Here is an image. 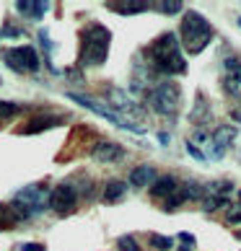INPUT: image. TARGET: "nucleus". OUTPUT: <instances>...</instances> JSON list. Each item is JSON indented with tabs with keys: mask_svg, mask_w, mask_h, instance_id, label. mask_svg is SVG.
Listing matches in <instances>:
<instances>
[{
	"mask_svg": "<svg viewBox=\"0 0 241 251\" xmlns=\"http://www.w3.org/2000/svg\"><path fill=\"white\" fill-rule=\"evenodd\" d=\"M21 218L16 215L13 207H5V204H0V228H11L13 223H18Z\"/></svg>",
	"mask_w": 241,
	"mask_h": 251,
	"instance_id": "obj_22",
	"label": "nucleus"
},
{
	"mask_svg": "<svg viewBox=\"0 0 241 251\" xmlns=\"http://www.w3.org/2000/svg\"><path fill=\"white\" fill-rule=\"evenodd\" d=\"M194 140H197V143H205V140H208V135L202 132V129H194Z\"/></svg>",
	"mask_w": 241,
	"mask_h": 251,
	"instance_id": "obj_32",
	"label": "nucleus"
},
{
	"mask_svg": "<svg viewBox=\"0 0 241 251\" xmlns=\"http://www.w3.org/2000/svg\"><path fill=\"white\" fill-rule=\"evenodd\" d=\"M18 111H21V106H18V104H11V101H0V122H5V119L16 117Z\"/></svg>",
	"mask_w": 241,
	"mask_h": 251,
	"instance_id": "obj_23",
	"label": "nucleus"
},
{
	"mask_svg": "<svg viewBox=\"0 0 241 251\" xmlns=\"http://www.w3.org/2000/svg\"><path fill=\"white\" fill-rule=\"evenodd\" d=\"M182 104V91L174 83H159L151 94H148V106L153 111H159L163 117H171Z\"/></svg>",
	"mask_w": 241,
	"mask_h": 251,
	"instance_id": "obj_5",
	"label": "nucleus"
},
{
	"mask_svg": "<svg viewBox=\"0 0 241 251\" xmlns=\"http://www.w3.org/2000/svg\"><path fill=\"white\" fill-rule=\"evenodd\" d=\"M159 8L166 16H174V13L182 11V3H177V0H163V3H159Z\"/></svg>",
	"mask_w": 241,
	"mask_h": 251,
	"instance_id": "obj_25",
	"label": "nucleus"
},
{
	"mask_svg": "<svg viewBox=\"0 0 241 251\" xmlns=\"http://www.w3.org/2000/svg\"><path fill=\"white\" fill-rule=\"evenodd\" d=\"M21 251H44V246H39V244H24Z\"/></svg>",
	"mask_w": 241,
	"mask_h": 251,
	"instance_id": "obj_31",
	"label": "nucleus"
},
{
	"mask_svg": "<svg viewBox=\"0 0 241 251\" xmlns=\"http://www.w3.org/2000/svg\"><path fill=\"white\" fill-rule=\"evenodd\" d=\"M3 36H21V29H18V26H5V29H3Z\"/></svg>",
	"mask_w": 241,
	"mask_h": 251,
	"instance_id": "obj_29",
	"label": "nucleus"
},
{
	"mask_svg": "<svg viewBox=\"0 0 241 251\" xmlns=\"http://www.w3.org/2000/svg\"><path fill=\"white\" fill-rule=\"evenodd\" d=\"M177 179L174 176H159V179L153 181V187H151V194L156 200H166V197H171L174 192H177Z\"/></svg>",
	"mask_w": 241,
	"mask_h": 251,
	"instance_id": "obj_14",
	"label": "nucleus"
},
{
	"mask_svg": "<svg viewBox=\"0 0 241 251\" xmlns=\"http://www.w3.org/2000/svg\"><path fill=\"white\" fill-rule=\"evenodd\" d=\"M91 155H94L96 161H101V163H117V161H122L125 148L117 145V143H99L94 151H91Z\"/></svg>",
	"mask_w": 241,
	"mask_h": 251,
	"instance_id": "obj_11",
	"label": "nucleus"
},
{
	"mask_svg": "<svg viewBox=\"0 0 241 251\" xmlns=\"http://www.w3.org/2000/svg\"><path fill=\"white\" fill-rule=\"evenodd\" d=\"M234 140H236V129L234 127H228V125L218 127L215 135H213V158H223V151Z\"/></svg>",
	"mask_w": 241,
	"mask_h": 251,
	"instance_id": "obj_12",
	"label": "nucleus"
},
{
	"mask_svg": "<svg viewBox=\"0 0 241 251\" xmlns=\"http://www.w3.org/2000/svg\"><path fill=\"white\" fill-rule=\"evenodd\" d=\"M179 251H189V249H179Z\"/></svg>",
	"mask_w": 241,
	"mask_h": 251,
	"instance_id": "obj_36",
	"label": "nucleus"
},
{
	"mask_svg": "<svg viewBox=\"0 0 241 251\" xmlns=\"http://www.w3.org/2000/svg\"><path fill=\"white\" fill-rule=\"evenodd\" d=\"M70 99L76 101V104H80V106H86V109H91V111H96L99 117L109 119L112 125L122 127V129H130V132H135V135H143V127H140V125L130 122V119H122V117L117 114V111H112L109 106H101L99 101H94V99H86V96H80V94H70Z\"/></svg>",
	"mask_w": 241,
	"mask_h": 251,
	"instance_id": "obj_7",
	"label": "nucleus"
},
{
	"mask_svg": "<svg viewBox=\"0 0 241 251\" xmlns=\"http://www.w3.org/2000/svg\"><path fill=\"white\" fill-rule=\"evenodd\" d=\"M220 207H228V200L226 197H215V194H205V200H202V210L205 212H215Z\"/></svg>",
	"mask_w": 241,
	"mask_h": 251,
	"instance_id": "obj_20",
	"label": "nucleus"
},
{
	"mask_svg": "<svg viewBox=\"0 0 241 251\" xmlns=\"http://www.w3.org/2000/svg\"><path fill=\"white\" fill-rule=\"evenodd\" d=\"M223 86L231 96L241 99V62L236 57H228L226 60V78H223Z\"/></svg>",
	"mask_w": 241,
	"mask_h": 251,
	"instance_id": "obj_9",
	"label": "nucleus"
},
{
	"mask_svg": "<svg viewBox=\"0 0 241 251\" xmlns=\"http://www.w3.org/2000/svg\"><path fill=\"white\" fill-rule=\"evenodd\" d=\"M153 60V68L159 73H166V75H182V73H187V60L182 57V47H179V39L177 34H161L159 39L151 44V50H148Z\"/></svg>",
	"mask_w": 241,
	"mask_h": 251,
	"instance_id": "obj_1",
	"label": "nucleus"
},
{
	"mask_svg": "<svg viewBox=\"0 0 241 251\" xmlns=\"http://www.w3.org/2000/svg\"><path fill=\"white\" fill-rule=\"evenodd\" d=\"M16 8L21 16L39 21V18H44V13L50 11V3H42V0H21V3H16Z\"/></svg>",
	"mask_w": 241,
	"mask_h": 251,
	"instance_id": "obj_13",
	"label": "nucleus"
},
{
	"mask_svg": "<svg viewBox=\"0 0 241 251\" xmlns=\"http://www.w3.org/2000/svg\"><path fill=\"white\" fill-rule=\"evenodd\" d=\"M187 151H189V155L194 158V161H200V163H205V161H208V158H205V155H202V151H200V148H197V145H194L192 140H187Z\"/></svg>",
	"mask_w": 241,
	"mask_h": 251,
	"instance_id": "obj_28",
	"label": "nucleus"
},
{
	"mask_svg": "<svg viewBox=\"0 0 241 251\" xmlns=\"http://www.w3.org/2000/svg\"><path fill=\"white\" fill-rule=\"evenodd\" d=\"M231 117H234V122H241V106H236L234 111H231Z\"/></svg>",
	"mask_w": 241,
	"mask_h": 251,
	"instance_id": "obj_33",
	"label": "nucleus"
},
{
	"mask_svg": "<svg viewBox=\"0 0 241 251\" xmlns=\"http://www.w3.org/2000/svg\"><path fill=\"white\" fill-rule=\"evenodd\" d=\"M125 194H127V184L125 181H119V179L107 181V187H104V202H119Z\"/></svg>",
	"mask_w": 241,
	"mask_h": 251,
	"instance_id": "obj_16",
	"label": "nucleus"
},
{
	"mask_svg": "<svg viewBox=\"0 0 241 251\" xmlns=\"http://www.w3.org/2000/svg\"><path fill=\"white\" fill-rule=\"evenodd\" d=\"M239 26H241V16H239Z\"/></svg>",
	"mask_w": 241,
	"mask_h": 251,
	"instance_id": "obj_35",
	"label": "nucleus"
},
{
	"mask_svg": "<svg viewBox=\"0 0 241 251\" xmlns=\"http://www.w3.org/2000/svg\"><path fill=\"white\" fill-rule=\"evenodd\" d=\"M151 181H156V169L153 166H135L133 169V174H130V184L133 187H137V189H143V187H148Z\"/></svg>",
	"mask_w": 241,
	"mask_h": 251,
	"instance_id": "obj_15",
	"label": "nucleus"
},
{
	"mask_svg": "<svg viewBox=\"0 0 241 251\" xmlns=\"http://www.w3.org/2000/svg\"><path fill=\"white\" fill-rule=\"evenodd\" d=\"M65 122V117H47V114H39V117H34L29 119L26 125L18 127V132L21 135H36V132H44V129H52V127H57Z\"/></svg>",
	"mask_w": 241,
	"mask_h": 251,
	"instance_id": "obj_10",
	"label": "nucleus"
},
{
	"mask_svg": "<svg viewBox=\"0 0 241 251\" xmlns=\"http://www.w3.org/2000/svg\"><path fill=\"white\" fill-rule=\"evenodd\" d=\"M187 202V192H184V187H177V192L171 194V197H166L163 202V210H177L179 204Z\"/></svg>",
	"mask_w": 241,
	"mask_h": 251,
	"instance_id": "obj_21",
	"label": "nucleus"
},
{
	"mask_svg": "<svg viewBox=\"0 0 241 251\" xmlns=\"http://www.w3.org/2000/svg\"><path fill=\"white\" fill-rule=\"evenodd\" d=\"M117 246H119V251H140V244L133 236H119Z\"/></svg>",
	"mask_w": 241,
	"mask_h": 251,
	"instance_id": "obj_24",
	"label": "nucleus"
},
{
	"mask_svg": "<svg viewBox=\"0 0 241 251\" xmlns=\"http://www.w3.org/2000/svg\"><path fill=\"white\" fill-rule=\"evenodd\" d=\"M112 11H117V13H143V11H148V5L151 3H107Z\"/></svg>",
	"mask_w": 241,
	"mask_h": 251,
	"instance_id": "obj_18",
	"label": "nucleus"
},
{
	"mask_svg": "<svg viewBox=\"0 0 241 251\" xmlns=\"http://www.w3.org/2000/svg\"><path fill=\"white\" fill-rule=\"evenodd\" d=\"M3 62L16 73H34L39 70V54L34 47H11L3 52Z\"/></svg>",
	"mask_w": 241,
	"mask_h": 251,
	"instance_id": "obj_6",
	"label": "nucleus"
},
{
	"mask_svg": "<svg viewBox=\"0 0 241 251\" xmlns=\"http://www.w3.org/2000/svg\"><path fill=\"white\" fill-rule=\"evenodd\" d=\"M179 36H182V47L187 50L189 54H200L213 42V26H210V21L202 13L187 11L184 18H182Z\"/></svg>",
	"mask_w": 241,
	"mask_h": 251,
	"instance_id": "obj_3",
	"label": "nucleus"
},
{
	"mask_svg": "<svg viewBox=\"0 0 241 251\" xmlns=\"http://www.w3.org/2000/svg\"><path fill=\"white\" fill-rule=\"evenodd\" d=\"M226 220H228V223H241V202H239V204H234V207H228Z\"/></svg>",
	"mask_w": 241,
	"mask_h": 251,
	"instance_id": "obj_27",
	"label": "nucleus"
},
{
	"mask_svg": "<svg viewBox=\"0 0 241 251\" xmlns=\"http://www.w3.org/2000/svg\"><path fill=\"white\" fill-rule=\"evenodd\" d=\"M184 192H187V200H192V202H202V200H205V184L187 181V184H184Z\"/></svg>",
	"mask_w": 241,
	"mask_h": 251,
	"instance_id": "obj_19",
	"label": "nucleus"
},
{
	"mask_svg": "<svg viewBox=\"0 0 241 251\" xmlns=\"http://www.w3.org/2000/svg\"><path fill=\"white\" fill-rule=\"evenodd\" d=\"M76 204H78V192L73 189L70 184H60V187H54V192L50 194V207L54 212H60V215L76 210Z\"/></svg>",
	"mask_w": 241,
	"mask_h": 251,
	"instance_id": "obj_8",
	"label": "nucleus"
},
{
	"mask_svg": "<svg viewBox=\"0 0 241 251\" xmlns=\"http://www.w3.org/2000/svg\"><path fill=\"white\" fill-rule=\"evenodd\" d=\"M210 106H208V99L202 96V94H197V99H194V109H192V114H189V119L194 125L197 122H205V119L210 117V111H208Z\"/></svg>",
	"mask_w": 241,
	"mask_h": 251,
	"instance_id": "obj_17",
	"label": "nucleus"
},
{
	"mask_svg": "<svg viewBox=\"0 0 241 251\" xmlns=\"http://www.w3.org/2000/svg\"><path fill=\"white\" fill-rule=\"evenodd\" d=\"M44 207H50V194L47 189H42V184H31L24 192H18V197L13 200V210L21 220H29L34 212H39Z\"/></svg>",
	"mask_w": 241,
	"mask_h": 251,
	"instance_id": "obj_4",
	"label": "nucleus"
},
{
	"mask_svg": "<svg viewBox=\"0 0 241 251\" xmlns=\"http://www.w3.org/2000/svg\"><path fill=\"white\" fill-rule=\"evenodd\" d=\"M0 83H3V80H0Z\"/></svg>",
	"mask_w": 241,
	"mask_h": 251,
	"instance_id": "obj_37",
	"label": "nucleus"
},
{
	"mask_svg": "<svg viewBox=\"0 0 241 251\" xmlns=\"http://www.w3.org/2000/svg\"><path fill=\"white\" fill-rule=\"evenodd\" d=\"M109 42H112V34H109L107 26L101 24L86 26L80 31V65H86V68L104 65L109 54Z\"/></svg>",
	"mask_w": 241,
	"mask_h": 251,
	"instance_id": "obj_2",
	"label": "nucleus"
},
{
	"mask_svg": "<svg viewBox=\"0 0 241 251\" xmlns=\"http://www.w3.org/2000/svg\"><path fill=\"white\" fill-rule=\"evenodd\" d=\"M179 241H182V244H187V246H192V244H194V236L187 233V230H182V233H179Z\"/></svg>",
	"mask_w": 241,
	"mask_h": 251,
	"instance_id": "obj_30",
	"label": "nucleus"
},
{
	"mask_svg": "<svg viewBox=\"0 0 241 251\" xmlns=\"http://www.w3.org/2000/svg\"><path fill=\"white\" fill-rule=\"evenodd\" d=\"M236 238H241V230H239V233H236Z\"/></svg>",
	"mask_w": 241,
	"mask_h": 251,
	"instance_id": "obj_34",
	"label": "nucleus"
},
{
	"mask_svg": "<svg viewBox=\"0 0 241 251\" xmlns=\"http://www.w3.org/2000/svg\"><path fill=\"white\" fill-rule=\"evenodd\" d=\"M151 244H153V249L169 251V249H171V244H174V241H171L169 236H153V238H151Z\"/></svg>",
	"mask_w": 241,
	"mask_h": 251,
	"instance_id": "obj_26",
	"label": "nucleus"
}]
</instances>
